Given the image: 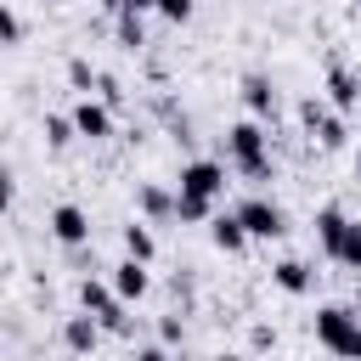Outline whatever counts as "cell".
Returning a JSON list of instances; mask_svg holds the SVG:
<instances>
[{
  "label": "cell",
  "instance_id": "cell-1",
  "mask_svg": "<svg viewBox=\"0 0 361 361\" xmlns=\"http://www.w3.org/2000/svg\"><path fill=\"white\" fill-rule=\"evenodd\" d=\"M316 338L338 355V361H361V316L344 305H322L316 310Z\"/></svg>",
  "mask_w": 361,
  "mask_h": 361
},
{
  "label": "cell",
  "instance_id": "cell-2",
  "mask_svg": "<svg viewBox=\"0 0 361 361\" xmlns=\"http://www.w3.org/2000/svg\"><path fill=\"white\" fill-rule=\"evenodd\" d=\"M226 147H231V158H237V169H243L248 180H265V175H271V158H265V130H259L254 118L231 124V130H226Z\"/></svg>",
  "mask_w": 361,
  "mask_h": 361
},
{
  "label": "cell",
  "instance_id": "cell-3",
  "mask_svg": "<svg viewBox=\"0 0 361 361\" xmlns=\"http://www.w3.org/2000/svg\"><path fill=\"white\" fill-rule=\"evenodd\" d=\"M79 305H85V310H90V316H96L102 327H118V333L130 327V316H124V305H118V293H107L102 282H85V288H79Z\"/></svg>",
  "mask_w": 361,
  "mask_h": 361
},
{
  "label": "cell",
  "instance_id": "cell-4",
  "mask_svg": "<svg viewBox=\"0 0 361 361\" xmlns=\"http://www.w3.org/2000/svg\"><path fill=\"white\" fill-rule=\"evenodd\" d=\"M180 192H192V197H220V192H226V169H220L214 158H197V164L180 169Z\"/></svg>",
  "mask_w": 361,
  "mask_h": 361
},
{
  "label": "cell",
  "instance_id": "cell-5",
  "mask_svg": "<svg viewBox=\"0 0 361 361\" xmlns=\"http://www.w3.org/2000/svg\"><path fill=\"white\" fill-rule=\"evenodd\" d=\"M237 220L248 226V237H282V231H288V226H282V209L265 203V197H248V203L237 209Z\"/></svg>",
  "mask_w": 361,
  "mask_h": 361
},
{
  "label": "cell",
  "instance_id": "cell-6",
  "mask_svg": "<svg viewBox=\"0 0 361 361\" xmlns=\"http://www.w3.org/2000/svg\"><path fill=\"white\" fill-rule=\"evenodd\" d=\"M51 231H56V243L79 248V243L90 237V220H85V209H79V203H56V209H51Z\"/></svg>",
  "mask_w": 361,
  "mask_h": 361
},
{
  "label": "cell",
  "instance_id": "cell-7",
  "mask_svg": "<svg viewBox=\"0 0 361 361\" xmlns=\"http://www.w3.org/2000/svg\"><path fill=\"white\" fill-rule=\"evenodd\" d=\"M299 118H305V124L316 130V141H322V147H344V118H333V113H327V107H322L316 96H310V102L299 107Z\"/></svg>",
  "mask_w": 361,
  "mask_h": 361
},
{
  "label": "cell",
  "instance_id": "cell-8",
  "mask_svg": "<svg viewBox=\"0 0 361 361\" xmlns=\"http://www.w3.org/2000/svg\"><path fill=\"white\" fill-rule=\"evenodd\" d=\"M73 124H79V135H90V141H107V135H113V113H107L102 102H90V96L73 107Z\"/></svg>",
  "mask_w": 361,
  "mask_h": 361
},
{
  "label": "cell",
  "instance_id": "cell-9",
  "mask_svg": "<svg viewBox=\"0 0 361 361\" xmlns=\"http://www.w3.org/2000/svg\"><path fill=\"white\" fill-rule=\"evenodd\" d=\"M327 102H333V107H344V113H350V107H361V79H355L350 68H327Z\"/></svg>",
  "mask_w": 361,
  "mask_h": 361
},
{
  "label": "cell",
  "instance_id": "cell-10",
  "mask_svg": "<svg viewBox=\"0 0 361 361\" xmlns=\"http://www.w3.org/2000/svg\"><path fill=\"white\" fill-rule=\"evenodd\" d=\"M113 293H118V299H141V293H147V259H130V254H124V265L113 271Z\"/></svg>",
  "mask_w": 361,
  "mask_h": 361
},
{
  "label": "cell",
  "instance_id": "cell-11",
  "mask_svg": "<svg viewBox=\"0 0 361 361\" xmlns=\"http://www.w3.org/2000/svg\"><path fill=\"white\" fill-rule=\"evenodd\" d=\"M209 237H214V248H226V254H237V248L248 243V226H243L237 214H220V220L209 226Z\"/></svg>",
  "mask_w": 361,
  "mask_h": 361
},
{
  "label": "cell",
  "instance_id": "cell-12",
  "mask_svg": "<svg viewBox=\"0 0 361 361\" xmlns=\"http://www.w3.org/2000/svg\"><path fill=\"white\" fill-rule=\"evenodd\" d=\"M243 102H248V107L265 118V113L276 107V90H271V79H265V73H248V79H243Z\"/></svg>",
  "mask_w": 361,
  "mask_h": 361
},
{
  "label": "cell",
  "instance_id": "cell-13",
  "mask_svg": "<svg viewBox=\"0 0 361 361\" xmlns=\"http://www.w3.org/2000/svg\"><path fill=\"white\" fill-rule=\"evenodd\" d=\"M344 226H350V220H344L338 209H322V214H316V237H322V248H327V254H338V243H344Z\"/></svg>",
  "mask_w": 361,
  "mask_h": 361
},
{
  "label": "cell",
  "instance_id": "cell-14",
  "mask_svg": "<svg viewBox=\"0 0 361 361\" xmlns=\"http://www.w3.org/2000/svg\"><path fill=\"white\" fill-rule=\"evenodd\" d=\"M96 327H102V322H96L90 310H85V316H73V322H68V333H62V338H68V350H79V355H85V350H96Z\"/></svg>",
  "mask_w": 361,
  "mask_h": 361
},
{
  "label": "cell",
  "instance_id": "cell-15",
  "mask_svg": "<svg viewBox=\"0 0 361 361\" xmlns=\"http://www.w3.org/2000/svg\"><path fill=\"white\" fill-rule=\"evenodd\" d=\"M124 254H130V259H152V254H158V243H152V231H147L141 220L124 226Z\"/></svg>",
  "mask_w": 361,
  "mask_h": 361
},
{
  "label": "cell",
  "instance_id": "cell-16",
  "mask_svg": "<svg viewBox=\"0 0 361 361\" xmlns=\"http://www.w3.org/2000/svg\"><path fill=\"white\" fill-rule=\"evenodd\" d=\"M276 288H282V293H305V288H310V265H305V259H282V265H276Z\"/></svg>",
  "mask_w": 361,
  "mask_h": 361
},
{
  "label": "cell",
  "instance_id": "cell-17",
  "mask_svg": "<svg viewBox=\"0 0 361 361\" xmlns=\"http://www.w3.org/2000/svg\"><path fill=\"white\" fill-rule=\"evenodd\" d=\"M333 259H344L350 271H361V226H355V220L344 226V243H338V254H333Z\"/></svg>",
  "mask_w": 361,
  "mask_h": 361
},
{
  "label": "cell",
  "instance_id": "cell-18",
  "mask_svg": "<svg viewBox=\"0 0 361 361\" xmlns=\"http://www.w3.org/2000/svg\"><path fill=\"white\" fill-rule=\"evenodd\" d=\"M209 203H214V197H192V192H175V214H180V220H209Z\"/></svg>",
  "mask_w": 361,
  "mask_h": 361
},
{
  "label": "cell",
  "instance_id": "cell-19",
  "mask_svg": "<svg viewBox=\"0 0 361 361\" xmlns=\"http://www.w3.org/2000/svg\"><path fill=\"white\" fill-rule=\"evenodd\" d=\"M73 135H79V124H73V118H56V113L45 118V141H51V147H68Z\"/></svg>",
  "mask_w": 361,
  "mask_h": 361
},
{
  "label": "cell",
  "instance_id": "cell-20",
  "mask_svg": "<svg viewBox=\"0 0 361 361\" xmlns=\"http://www.w3.org/2000/svg\"><path fill=\"white\" fill-rule=\"evenodd\" d=\"M141 203H147V214H169V209H175V197H164L158 186H147V192H141Z\"/></svg>",
  "mask_w": 361,
  "mask_h": 361
},
{
  "label": "cell",
  "instance_id": "cell-21",
  "mask_svg": "<svg viewBox=\"0 0 361 361\" xmlns=\"http://www.w3.org/2000/svg\"><path fill=\"white\" fill-rule=\"evenodd\" d=\"M158 11H164L169 23H186V17H192V0H158Z\"/></svg>",
  "mask_w": 361,
  "mask_h": 361
},
{
  "label": "cell",
  "instance_id": "cell-22",
  "mask_svg": "<svg viewBox=\"0 0 361 361\" xmlns=\"http://www.w3.org/2000/svg\"><path fill=\"white\" fill-rule=\"evenodd\" d=\"M118 39L124 45H141V17H118Z\"/></svg>",
  "mask_w": 361,
  "mask_h": 361
},
{
  "label": "cell",
  "instance_id": "cell-23",
  "mask_svg": "<svg viewBox=\"0 0 361 361\" xmlns=\"http://www.w3.org/2000/svg\"><path fill=\"white\" fill-rule=\"evenodd\" d=\"M17 34H23V28H17V17H11V11H0V39H6V45H17Z\"/></svg>",
  "mask_w": 361,
  "mask_h": 361
},
{
  "label": "cell",
  "instance_id": "cell-24",
  "mask_svg": "<svg viewBox=\"0 0 361 361\" xmlns=\"http://www.w3.org/2000/svg\"><path fill=\"white\" fill-rule=\"evenodd\" d=\"M158 338H164V344H180V322L164 316V322H158Z\"/></svg>",
  "mask_w": 361,
  "mask_h": 361
},
{
  "label": "cell",
  "instance_id": "cell-25",
  "mask_svg": "<svg viewBox=\"0 0 361 361\" xmlns=\"http://www.w3.org/2000/svg\"><path fill=\"white\" fill-rule=\"evenodd\" d=\"M68 79H73L79 90H90V68H85V62H68Z\"/></svg>",
  "mask_w": 361,
  "mask_h": 361
},
{
  "label": "cell",
  "instance_id": "cell-26",
  "mask_svg": "<svg viewBox=\"0 0 361 361\" xmlns=\"http://www.w3.org/2000/svg\"><path fill=\"white\" fill-rule=\"evenodd\" d=\"M147 6H158V0H118V11H124V17H141Z\"/></svg>",
  "mask_w": 361,
  "mask_h": 361
},
{
  "label": "cell",
  "instance_id": "cell-27",
  "mask_svg": "<svg viewBox=\"0 0 361 361\" xmlns=\"http://www.w3.org/2000/svg\"><path fill=\"white\" fill-rule=\"evenodd\" d=\"M135 361H169V350H164V344H147V350H141Z\"/></svg>",
  "mask_w": 361,
  "mask_h": 361
},
{
  "label": "cell",
  "instance_id": "cell-28",
  "mask_svg": "<svg viewBox=\"0 0 361 361\" xmlns=\"http://www.w3.org/2000/svg\"><path fill=\"white\" fill-rule=\"evenodd\" d=\"M355 180H361V152H355Z\"/></svg>",
  "mask_w": 361,
  "mask_h": 361
},
{
  "label": "cell",
  "instance_id": "cell-29",
  "mask_svg": "<svg viewBox=\"0 0 361 361\" xmlns=\"http://www.w3.org/2000/svg\"><path fill=\"white\" fill-rule=\"evenodd\" d=\"M220 361H243V355H220Z\"/></svg>",
  "mask_w": 361,
  "mask_h": 361
},
{
  "label": "cell",
  "instance_id": "cell-30",
  "mask_svg": "<svg viewBox=\"0 0 361 361\" xmlns=\"http://www.w3.org/2000/svg\"><path fill=\"white\" fill-rule=\"evenodd\" d=\"M355 310H361V288H355Z\"/></svg>",
  "mask_w": 361,
  "mask_h": 361
},
{
  "label": "cell",
  "instance_id": "cell-31",
  "mask_svg": "<svg viewBox=\"0 0 361 361\" xmlns=\"http://www.w3.org/2000/svg\"><path fill=\"white\" fill-rule=\"evenodd\" d=\"M355 6H361V0H355Z\"/></svg>",
  "mask_w": 361,
  "mask_h": 361
}]
</instances>
